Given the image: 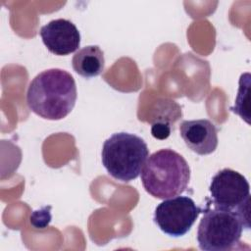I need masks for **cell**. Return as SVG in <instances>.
Returning a JSON list of instances; mask_svg holds the SVG:
<instances>
[{"label": "cell", "instance_id": "cell-1", "mask_svg": "<svg viewBox=\"0 0 251 251\" xmlns=\"http://www.w3.org/2000/svg\"><path fill=\"white\" fill-rule=\"evenodd\" d=\"M76 85L73 75L62 69L38 74L29 83L26 104L37 116L52 121L67 117L75 105Z\"/></svg>", "mask_w": 251, "mask_h": 251}, {"label": "cell", "instance_id": "cell-2", "mask_svg": "<svg viewBox=\"0 0 251 251\" xmlns=\"http://www.w3.org/2000/svg\"><path fill=\"white\" fill-rule=\"evenodd\" d=\"M140 174L144 189L158 199L180 195L187 188L190 179V169L186 160L169 148L148 156Z\"/></svg>", "mask_w": 251, "mask_h": 251}, {"label": "cell", "instance_id": "cell-3", "mask_svg": "<svg viewBox=\"0 0 251 251\" xmlns=\"http://www.w3.org/2000/svg\"><path fill=\"white\" fill-rule=\"evenodd\" d=\"M102 164L114 178L128 182L135 179L149 156L146 142L129 132H116L105 140Z\"/></svg>", "mask_w": 251, "mask_h": 251}, {"label": "cell", "instance_id": "cell-4", "mask_svg": "<svg viewBox=\"0 0 251 251\" xmlns=\"http://www.w3.org/2000/svg\"><path fill=\"white\" fill-rule=\"evenodd\" d=\"M247 227L241 216L231 210L214 208L207 210L197 228V242L204 251L232 249Z\"/></svg>", "mask_w": 251, "mask_h": 251}, {"label": "cell", "instance_id": "cell-5", "mask_svg": "<svg viewBox=\"0 0 251 251\" xmlns=\"http://www.w3.org/2000/svg\"><path fill=\"white\" fill-rule=\"evenodd\" d=\"M210 197L214 208L238 213L249 228L250 185L241 174L231 169H223L211 180Z\"/></svg>", "mask_w": 251, "mask_h": 251}, {"label": "cell", "instance_id": "cell-6", "mask_svg": "<svg viewBox=\"0 0 251 251\" xmlns=\"http://www.w3.org/2000/svg\"><path fill=\"white\" fill-rule=\"evenodd\" d=\"M202 213L200 207L188 196L164 199L155 209L154 223L166 234L180 237L186 234Z\"/></svg>", "mask_w": 251, "mask_h": 251}, {"label": "cell", "instance_id": "cell-7", "mask_svg": "<svg viewBox=\"0 0 251 251\" xmlns=\"http://www.w3.org/2000/svg\"><path fill=\"white\" fill-rule=\"evenodd\" d=\"M39 33L46 48L55 55H69L80 45L79 31L70 20H52L40 28Z\"/></svg>", "mask_w": 251, "mask_h": 251}, {"label": "cell", "instance_id": "cell-8", "mask_svg": "<svg viewBox=\"0 0 251 251\" xmlns=\"http://www.w3.org/2000/svg\"><path fill=\"white\" fill-rule=\"evenodd\" d=\"M179 132L186 146L198 155L211 154L218 146L217 127L207 119L183 121Z\"/></svg>", "mask_w": 251, "mask_h": 251}, {"label": "cell", "instance_id": "cell-9", "mask_svg": "<svg viewBox=\"0 0 251 251\" xmlns=\"http://www.w3.org/2000/svg\"><path fill=\"white\" fill-rule=\"evenodd\" d=\"M72 66L76 74L85 78L97 76L104 70V52L98 45L85 46L74 55Z\"/></svg>", "mask_w": 251, "mask_h": 251}, {"label": "cell", "instance_id": "cell-10", "mask_svg": "<svg viewBox=\"0 0 251 251\" xmlns=\"http://www.w3.org/2000/svg\"><path fill=\"white\" fill-rule=\"evenodd\" d=\"M232 112L240 116L247 124H250V74L245 73L240 75L239 88L235 98Z\"/></svg>", "mask_w": 251, "mask_h": 251}, {"label": "cell", "instance_id": "cell-11", "mask_svg": "<svg viewBox=\"0 0 251 251\" xmlns=\"http://www.w3.org/2000/svg\"><path fill=\"white\" fill-rule=\"evenodd\" d=\"M51 206L42 207L35 210L30 215V225L35 228H45L51 222Z\"/></svg>", "mask_w": 251, "mask_h": 251}]
</instances>
